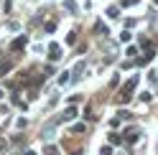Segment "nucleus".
<instances>
[{
  "instance_id": "nucleus-3",
  "label": "nucleus",
  "mask_w": 158,
  "mask_h": 155,
  "mask_svg": "<svg viewBox=\"0 0 158 155\" xmlns=\"http://www.w3.org/2000/svg\"><path fill=\"white\" fill-rule=\"evenodd\" d=\"M69 79H72V76H69V71L59 74V84H61V86H66V84H69Z\"/></svg>"
},
{
  "instance_id": "nucleus-8",
  "label": "nucleus",
  "mask_w": 158,
  "mask_h": 155,
  "mask_svg": "<svg viewBox=\"0 0 158 155\" xmlns=\"http://www.w3.org/2000/svg\"><path fill=\"white\" fill-rule=\"evenodd\" d=\"M82 69H84V66H82V64H79V66H77V69H74V79H79V76H82Z\"/></svg>"
},
{
  "instance_id": "nucleus-5",
  "label": "nucleus",
  "mask_w": 158,
  "mask_h": 155,
  "mask_svg": "<svg viewBox=\"0 0 158 155\" xmlns=\"http://www.w3.org/2000/svg\"><path fill=\"white\" fill-rule=\"evenodd\" d=\"M64 3H66V10H69V13H77V5H74V0H64Z\"/></svg>"
},
{
  "instance_id": "nucleus-7",
  "label": "nucleus",
  "mask_w": 158,
  "mask_h": 155,
  "mask_svg": "<svg viewBox=\"0 0 158 155\" xmlns=\"http://www.w3.org/2000/svg\"><path fill=\"white\" fill-rule=\"evenodd\" d=\"M46 155H59V150L54 148V145H48V148H46Z\"/></svg>"
},
{
  "instance_id": "nucleus-2",
  "label": "nucleus",
  "mask_w": 158,
  "mask_h": 155,
  "mask_svg": "<svg viewBox=\"0 0 158 155\" xmlns=\"http://www.w3.org/2000/svg\"><path fill=\"white\" fill-rule=\"evenodd\" d=\"M26 43H28V38L26 36H18L15 41H13V48H15V51H21V48H26Z\"/></svg>"
},
{
  "instance_id": "nucleus-6",
  "label": "nucleus",
  "mask_w": 158,
  "mask_h": 155,
  "mask_svg": "<svg viewBox=\"0 0 158 155\" xmlns=\"http://www.w3.org/2000/svg\"><path fill=\"white\" fill-rule=\"evenodd\" d=\"M26 125H28V122H26V117H21V120H15V127H18V130H23Z\"/></svg>"
},
{
  "instance_id": "nucleus-11",
  "label": "nucleus",
  "mask_w": 158,
  "mask_h": 155,
  "mask_svg": "<svg viewBox=\"0 0 158 155\" xmlns=\"http://www.w3.org/2000/svg\"><path fill=\"white\" fill-rule=\"evenodd\" d=\"M135 3H138V0H125V3H123V5H135Z\"/></svg>"
},
{
  "instance_id": "nucleus-10",
  "label": "nucleus",
  "mask_w": 158,
  "mask_h": 155,
  "mask_svg": "<svg viewBox=\"0 0 158 155\" xmlns=\"http://www.w3.org/2000/svg\"><path fill=\"white\" fill-rule=\"evenodd\" d=\"M0 150H8V142L5 140H0Z\"/></svg>"
},
{
  "instance_id": "nucleus-12",
  "label": "nucleus",
  "mask_w": 158,
  "mask_h": 155,
  "mask_svg": "<svg viewBox=\"0 0 158 155\" xmlns=\"http://www.w3.org/2000/svg\"><path fill=\"white\" fill-rule=\"evenodd\" d=\"M26 155H36V153H31V150H28V153H26Z\"/></svg>"
},
{
  "instance_id": "nucleus-9",
  "label": "nucleus",
  "mask_w": 158,
  "mask_h": 155,
  "mask_svg": "<svg viewBox=\"0 0 158 155\" xmlns=\"http://www.w3.org/2000/svg\"><path fill=\"white\" fill-rule=\"evenodd\" d=\"M74 41H77V33L72 31V33H69V36H66V43H74Z\"/></svg>"
},
{
  "instance_id": "nucleus-4",
  "label": "nucleus",
  "mask_w": 158,
  "mask_h": 155,
  "mask_svg": "<svg viewBox=\"0 0 158 155\" xmlns=\"http://www.w3.org/2000/svg\"><path fill=\"white\" fill-rule=\"evenodd\" d=\"M74 117H77V107H69L64 112V120H74Z\"/></svg>"
},
{
  "instance_id": "nucleus-1",
  "label": "nucleus",
  "mask_w": 158,
  "mask_h": 155,
  "mask_svg": "<svg viewBox=\"0 0 158 155\" xmlns=\"http://www.w3.org/2000/svg\"><path fill=\"white\" fill-rule=\"evenodd\" d=\"M59 56H61V48H59V43H51V48H48V59L56 61Z\"/></svg>"
}]
</instances>
